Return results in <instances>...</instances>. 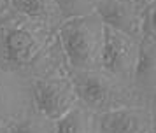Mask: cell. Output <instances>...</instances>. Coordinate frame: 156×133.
<instances>
[{
  "instance_id": "1",
  "label": "cell",
  "mask_w": 156,
  "mask_h": 133,
  "mask_svg": "<svg viewBox=\"0 0 156 133\" xmlns=\"http://www.w3.org/2000/svg\"><path fill=\"white\" fill-rule=\"evenodd\" d=\"M25 74L30 81L34 107L46 117L56 121L77 102L70 67L65 60L58 35Z\"/></svg>"
},
{
  "instance_id": "2",
  "label": "cell",
  "mask_w": 156,
  "mask_h": 133,
  "mask_svg": "<svg viewBox=\"0 0 156 133\" xmlns=\"http://www.w3.org/2000/svg\"><path fill=\"white\" fill-rule=\"evenodd\" d=\"M56 30L5 5L0 11V68L25 74L56 39Z\"/></svg>"
},
{
  "instance_id": "3",
  "label": "cell",
  "mask_w": 156,
  "mask_h": 133,
  "mask_svg": "<svg viewBox=\"0 0 156 133\" xmlns=\"http://www.w3.org/2000/svg\"><path fill=\"white\" fill-rule=\"evenodd\" d=\"M72 81L77 93V102L93 112H107L121 107H147L146 96L135 89L132 82L121 81L102 68L72 70Z\"/></svg>"
},
{
  "instance_id": "4",
  "label": "cell",
  "mask_w": 156,
  "mask_h": 133,
  "mask_svg": "<svg viewBox=\"0 0 156 133\" xmlns=\"http://www.w3.org/2000/svg\"><path fill=\"white\" fill-rule=\"evenodd\" d=\"M56 35L72 70L100 68L105 25L95 12L65 18Z\"/></svg>"
},
{
  "instance_id": "5",
  "label": "cell",
  "mask_w": 156,
  "mask_h": 133,
  "mask_svg": "<svg viewBox=\"0 0 156 133\" xmlns=\"http://www.w3.org/2000/svg\"><path fill=\"white\" fill-rule=\"evenodd\" d=\"M139 44H140L139 37H132L105 26L100 68L121 81L133 84V70L139 56Z\"/></svg>"
},
{
  "instance_id": "6",
  "label": "cell",
  "mask_w": 156,
  "mask_h": 133,
  "mask_svg": "<svg viewBox=\"0 0 156 133\" xmlns=\"http://www.w3.org/2000/svg\"><path fill=\"white\" fill-rule=\"evenodd\" d=\"M95 14L109 28L132 37H142L144 32V7L133 0H97Z\"/></svg>"
},
{
  "instance_id": "7",
  "label": "cell",
  "mask_w": 156,
  "mask_h": 133,
  "mask_svg": "<svg viewBox=\"0 0 156 133\" xmlns=\"http://www.w3.org/2000/svg\"><path fill=\"white\" fill-rule=\"evenodd\" d=\"M34 107L27 74L0 68V123L16 117Z\"/></svg>"
},
{
  "instance_id": "8",
  "label": "cell",
  "mask_w": 156,
  "mask_h": 133,
  "mask_svg": "<svg viewBox=\"0 0 156 133\" xmlns=\"http://www.w3.org/2000/svg\"><path fill=\"white\" fill-rule=\"evenodd\" d=\"M98 133H147L153 123L151 105L147 107H121L100 112L97 116Z\"/></svg>"
},
{
  "instance_id": "9",
  "label": "cell",
  "mask_w": 156,
  "mask_h": 133,
  "mask_svg": "<svg viewBox=\"0 0 156 133\" xmlns=\"http://www.w3.org/2000/svg\"><path fill=\"white\" fill-rule=\"evenodd\" d=\"M135 89L149 102L156 98V39L142 35L133 70Z\"/></svg>"
},
{
  "instance_id": "10",
  "label": "cell",
  "mask_w": 156,
  "mask_h": 133,
  "mask_svg": "<svg viewBox=\"0 0 156 133\" xmlns=\"http://www.w3.org/2000/svg\"><path fill=\"white\" fill-rule=\"evenodd\" d=\"M97 112L76 102L55 121V133H98Z\"/></svg>"
},
{
  "instance_id": "11",
  "label": "cell",
  "mask_w": 156,
  "mask_h": 133,
  "mask_svg": "<svg viewBox=\"0 0 156 133\" xmlns=\"http://www.w3.org/2000/svg\"><path fill=\"white\" fill-rule=\"evenodd\" d=\"M7 5L28 18L44 21L51 26L58 28L65 19L63 12L55 0H7Z\"/></svg>"
},
{
  "instance_id": "12",
  "label": "cell",
  "mask_w": 156,
  "mask_h": 133,
  "mask_svg": "<svg viewBox=\"0 0 156 133\" xmlns=\"http://www.w3.org/2000/svg\"><path fill=\"white\" fill-rule=\"evenodd\" d=\"M2 133H55V121L30 107L16 117L2 123Z\"/></svg>"
},
{
  "instance_id": "13",
  "label": "cell",
  "mask_w": 156,
  "mask_h": 133,
  "mask_svg": "<svg viewBox=\"0 0 156 133\" xmlns=\"http://www.w3.org/2000/svg\"><path fill=\"white\" fill-rule=\"evenodd\" d=\"M55 2L58 4L65 18L95 12V5H97V0H55Z\"/></svg>"
},
{
  "instance_id": "14",
  "label": "cell",
  "mask_w": 156,
  "mask_h": 133,
  "mask_svg": "<svg viewBox=\"0 0 156 133\" xmlns=\"http://www.w3.org/2000/svg\"><path fill=\"white\" fill-rule=\"evenodd\" d=\"M142 35H149L156 39V2L144 9V32Z\"/></svg>"
},
{
  "instance_id": "15",
  "label": "cell",
  "mask_w": 156,
  "mask_h": 133,
  "mask_svg": "<svg viewBox=\"0 0 156 133\" xmlns=\"http://www.w3.org/2000/svg\"><path fill=\"white\" fill-rule=\"evenodd\" d=\"M133 2H135V4H139L140 7H144V9H146V7L151 5L153 2H156V0H133Z\"/></svg>"
},
{
  "instance_id": "16",
  "label": "cell",
  "mask_w": 156,
  "mask_h": 133,
  "mask_svg": "<svg viewBox=\"0 0 156 133\" xmlns=\"http://www.w3.org/2000/svg\"><path fill=\"white\" fill-rule=\"evenodd\" d=\"M151 112H153V123L156 126V98L151 102Z\"/></svg>"
},
{
  "instance_id": "17",
  "label": "cell",
  "mask_w": 156,
  "mask_h": 133,
  "mask_svg": "<svg viewBox=\"0 0 156 133\" xmlns=\"http://www.w3.org/2000/svg\"><path fill=\"white\" fill-rule=\"evenodd\" d=\"M5 5H7V0H0V11H2Z\"/></svg>"
},
{
  "instance_id": "18",
  "label": "cell",
  "mask_w": 156,
  "mask_h": 133,
  "mask_svg": "<svg viewBox=\"0 0 156 133\" xmlns=\"http://www.w3.org/2000/svg\"><path fill=\"white\" fill-rule=\"evenodd\" d=\"M147 133H156V126H153V128H151V130H149Z\"/></svg>"
},
{
  "instance_id": "19",
  "label": "cell",
  "mask_w": 156,
  "mask_h": 133,
  "mask_svg": "<svg viewBox=\"0 0 156 133\" xmlns=\"http://www.w3.org/2000/svg\"><path fill=\"white\" fill-rule=\"evenodd\" d=\"M0 133H2V123H0Z\"/></svg>"
}]
</instances>
